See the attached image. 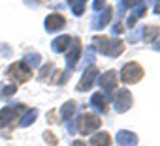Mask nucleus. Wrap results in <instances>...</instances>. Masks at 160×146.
<instances>
[{
	"label": "nucleus",
	"instance_id": "nucleus-1",
	"mask_svg": "<svg viewBox=\"0 0 160 146\" xmlns=\"http://www.w3.org/2000/svg\"><path fill=\"white\" fill-rule=\"evenodd\" d=\"M92 45L100 51V52H104V54H108V56H119L122 51H124V43H122V39H109V38H106V36H94L92 38Z\"/></svg>",
	"mask_w": 160,
	"mask_h": 146
},
{
	"label": "nucleus",
	"instance_id": "nucleus-2",
	"mask_svg": "<svg viewBox=\"0 0 160 146\" xmlns=\"http://www.w3.org/2000/svg\"><path fill=\"white\" fill-rule=\"evenodd\" d=\"M6 75L10 77V81H13L15 84H23L27 81L32 79V69L25 64V62H15L8 67L6 71Z\"/></svg>",
	"mask_w": 160,
	"mask_h": 146
},
{
	"label": "nucleus",
	"instance_id": "nucleus-3",
	"mask_svg": "<svg viewBox=\"0 0 160 146\" xmlns=\"http://www.w3.org/2000/svg\"><path fill=\"white\" fill-rule=\"evenodd\" d=\"M121 79L126 84H136L138 81L143 79V67L138 62H128L124 64V67L121 69Z\"/></svg>",
	"mask_w": 160,
	"mask_h": 146
},
{
	"label": "nucleus",
	"instance_id": "nucleus-4",
	"mask_svg": "<svg viewBox=\"0 0 160 146\" xmlns=\"http://www.w3.org/2000/svg\"><path fill=\"white\" fill-rule=\"evenodd\" d=\"M100 125H102L100 116H96V114H81L79 116V122H77V131L81 135H89L94 129H98Z\"/></svg>",
	"mask_w": 160,
	"mask_h": 146
},
{
	"label": "nucleus",
	"instance_id": "nucleus-5",
	"mask_svg": "<svg viewBox=\"0 0 160 146\" xmlns=\"http://www.w3.org/2000/svg\"><path fill=\"white\" fill-rule=\"evenodd\" d=\"M25 111H27L25 105H10V107H4L2 111H0V127H6V125L13 124Z\"/></svg>",
	"mask_w": 160,
	"mask_h": 146
},
{
	"label": "nucleus",
	"instance_id": "nucleus-6",
	"mask_svg": "<svg viewBox=\"0 0 160 146\" xmlns=\"http://www.w3.org/2000/svg\"><path fill=\"white\" fill-rule=\"evenodd\" d=\"M96 77H98V67H96V66H87V69H85V73H83L81 81H79V84H77V90H79V92L89 90V88L94 84V79H96Z\"/></svg>",
	"mask_w": 160,
	"mask_h": 146
},
{
	"label": "nucleus",
	"instance_id": "nucleus-7",
	"mask_svg": "<svg viewBox=\"0 0 160 146\" xmlns=\"http://www.w3.org/2000/svg\"><path fill=\"white\" fill-rule=\"evenodd\" d=\"M79 56H81V41H79L77 38H73L72 43H70V51L66 54V64H68L70 69L75 67V64L79 62Z\"/></svg>",
	"mask_w": 160,
	"mask_h": 146
},
{
	"label": "nucleus",
	"instance_id": "nucleus-8",
	"mask_svg": "<svg viewBox=\"0 0 160 146\" xmlns=\"http://www.w3.org/2000/svg\"><path fill=\"white\" fill-rule=\"evenodd\" d=\"M132 103H134L132 94L128 90H121L117 94V98H115V111L117 112H126V111H130Z\"/></svg>",
	"mask_w": 160,
	"mask_h": 146
},
{
	"label": "nucleus",
	"instance_id": "nucleus-9",
	"mask_svg": "<svg viewBox=\"0 0 160 146\" xmlns=\"http://www.w3.org/2000/svg\"><path fill=\"white\" fill-rule=\"evenodd\" d=\"M66 26V19L60 15V13H51V15H47V19H45V28H47V32H57V30H60V28H64Z\"/></svg>",
	"mask_w": 160,
	"mask_h": 146
},
{
	"label": "nucleus",
	"instance_id": "nucleus-10",
	"mask_svg": "<svg viewBox=\"0 0 160 146\" xmlns=\"http://www.w3.org/2000/svg\"><path fill=\"white\" fill-rule=\"evenodd\" d=\"M100 86H102L106 92H111V90H115V86H117V71H115V69H109V71H106L104 75L100 77Z\"/></svg>",
	"mask_w": 160,
	"mask_h": 146
},
{
	"label": "nucleus",
	"instance_id": "nucleus-11",
	"mask_svg": "<svg viewBox=\"0 0 160 146\" xmlns=\"http://www.w3.org/2000/svg\"><path fill=\"white\" fill-rule=\"evenodd\" d=\"M117 142L121 146H136L138 144V135L128 131V129H122V131L117 133Z\"/></svg>",
	"mask_w": 160,
	"mask_h": 146
},
{
	"label": "nucleus",
	"instance_id": "nucleus-12",
	"mask_svg": "<svg viewBox=\"0 0 160 146\" xmlns=\"http://www.w3.org/2000/svg\"><path fill=\"white\" fill-rule=\"evenodd\" d=\"M91 103H92V107H94L98 112H102V114L108 112V98H106L104 92H96V94H92Z\"/></svg>",
	"mask_w": 160,
	"mask_h": 146
},
{
	"label": "nucleus",
	"instance_id": "nucleus-13",
	"mask_svg": "<svg viewBox=\"0 0 160 146\" xmlns=\"http://www.w3.org/2000/svg\"><path fill=\"white\" fill-rule=\"evenodd\" d=\"M111 17H113V8H104V11H100L98 17L92 21V26L94 28H104L111 21Z\"/></svg>",
	"mask_w": 160,
	"mask_h": 146
},
{
	"label": "nucleus",
	"instance_id": "nucleus-14",
	"mask_svg": "<svg viewBox=\"0 0 160 146\" xmlns=\"http://www.w3.org/2000/svg\"><path fill=\"white\" fill-rule=\"evenodd\" d=\"M72 39H73V38H70V36H58V38L53 41V51H57V52L66 51V47H70Z\"/></svg>",
	"mask_w": 160,
	"mask_h": 146
},
{
	"label": "nucleus",
	"instance_id": "nucleus-15",
	"mask_svg": "<svg viewBox=\"0 0 160 146\" xmlns=\"http://www.w3.org/2000/svg\"><path fill=\"white\" fill-rule=\"evenodd\" d=\"M91 144H92V146H109V144H111V137H109V133H106V131L96 133V135L92 137Z\"/></svg>",
	"mask_w": 160,
	"mask_h": 146
},
{
	"label": "nucleus",
	"instance_id": "nucleus-16",
	"mask_svg": "<svg viewBox=\"0 0 160 146\" xmlns=\"http://www.w3.org/2000/svg\"><path fill=\"white\" fill-rule=\"evenodd\" d=\"M75 107H77V105H75V101H66V103L60 107V114H62V118H64L66 122H68V120L73 116V112H75Z\"/></svg>",
	"mask_w": 160,
	"mask_h": 146
},
{
	"label": "nucleus",
	"instance_id": "nucleus-17",
	"mask_svg": "<svg viewBox=\"0 0 160 146\" xmlns=\"http://www.w3.org/2000/svg\"><path fill=\"white\" fill-rule=\"evenodd\" d=\"M36 118H38V111H36V109L25 111V116L21 118V125H23V127H27V125L34 124V120H36Z\"/></svg>",
	"mask_w": 160,
	"mask_h": 146
},
{
	"label": "nucleus",
	"instance_id": "nucleus-18",
	"mask_svg": "<svg viewBox=\"0 0 160 146\" xmlns=\"http://www.w3.org/2000/svg\"><path fill=\"white\" fill-rule=\"evenodd\" d=\"M158 34H160V28L154 26V25H151V26H147V28L143 30V38H145V41H154Z\"/></svg>",
	"mask_w": 160,
	"mask_h": 146
},
{
	"label": "nucleus",
	"instance_id": "nucleus-19",
	"mask_svg": "<svg viewBox=\"0 0 160 146\" xmlns=\"http://www.w3.org/2000/svg\"><path fill=\"white\" fill-rule=\"evenodd\" d=\"M40 62H42V56L40 54H36V52H30V54H27L25 56V64L32 69V67H38L40 66Z\"/></svg>",
	"mask_w": 160,
	"mask_h": 146
},
{
	"label": "nucleus",
	"instance_id": "nucleus-20",
	"mask_svg": "<svg viewBox=\"0 0 160 146\" xmlns=\"http://www.w3.org/2000/svg\"><path fill=\"white\" fill-rule=\"evenodd\" d=\"M17 92V86L15 84H10V86H0V96H2V99H8L10 96H13Z\"/></svg>",
	"mask_w": 160,
	"mask_h": 146
},
{
	"label": "nucleus",
	"instance_id": "nucleus-21",
	"mask_svg": "<svg viewBox=\"0 0 160 146\" xmlns=\"http://www.w3.org/2000/svg\"><path fill=\"white\" fill-rule=\"evenodd\" d=\"M43 140H45L47 144H51V146H57V144H58V137H57L51 129H47V131L43 133Z\"/></svg>",
	"mask_w": 160,
	"mask_h": 146
},
{
	"label": "nucleus",
	"instance_id": "nucleus-22",
	"mask_svg": "<svg viewBox=\"0 0 160 146\" xmlns=\"http://www.w3.org/2000/svg\"><path fill=\"white\" fill-rule=\"evenodd\" d=\"M138 4H139V0H122V6L124 8H134Z\"/></svg>",
	"mask_w": 160,
	"mask_h": 146
},
{
	"label": "nucleus",
	"instance_id": "nucleus-23",
	"mask_svg": "<svg viewBox=\"0 0 160 146\" xmlns=\"http://www.w3.org/2000/svg\"><path fill=\"white\" fill-rule=\"evenodd\" d=\"M104 4H106V0H94V10H96V11H102Z\"/></svg>",
	"mask_w": 160,
	"mask_h": 146
},
{
	"label": "nucleus",
	"instance_id": "nucleus-24",
	"mask_svg": "<svg viewBox=\"0 0 160 146\" xmlns=\"http://www.w3.org/2000/svg\"><path fill=\"white\" fill-rule=\"evenodd\" d=\"M51 67H53V64H51V62H49V64H47V66H45V67H43V69H42V73H40V75H42V77H47V73H49V71H51Z\"/></svg>",
	"mask_w": 160,
	"mask_h": 146
},
{
	"label": "nucleus",
	"instance_id": "nucleus-25",
	"mask_svg": "<svg viewBox=\"0 0 160 146\" xmlns=\"http://www.w3.org/2000/svg\"><path fill=\"white\" fill-rule=\"evenodd\" d=\"M122 30H124V26H122V25H121V23H117V25H115V26H113V32H115V34H121V32H122Z\"/></svg>",
	"mask_w": 160,
	"mask_h": 146
},
{
	"label": "nucleus",
	"instance_id": "nucleus-26",
	"mask_svg": "<svg viewBox=\"0 0 160 146\" xmlns=\"http://www.w3.org/2000/svg\"><path fill=\"white\" fill-rule=\"evenodd\" d=\"M55 114H57V111H51L49 116H47V120H49V122H57V116H55Z\"/></svg>",
	"mask_w": 160,
	"mask_h": 146
},
{
	"label": "nucleus",
	"instance_id": "nucleus-27",
	"mask_svg": "<svg viewBox=\"0 0 160 146\" xmlns=\"http://www.w3.org/2000/svg\"><path fill=\"white\" fill-rule=\"evenodd\" d=\"M72 146H87V144H85L83 140H73V142H72Z\"/></svg>",
	"mask_w": 160,
	"mask_h": 146
},
{
	"label": "nucleus",
	"instance_id": "nucleus-28",
	"mask_svg": "<svg viewBox=\"0 0 160 146\" xmlns=\"http://www.w3.org/2000/svg\"><path fill=\"white\" fill-rule=\"evenodd\" d=\"M154 11L160 13V0H156V4H154Z\"/></svg>",
	"mask_w": 160,
	"mask_h": 146
},
{
	"label": "nucleus",
	"instance_id": "nucleus-29",
	"mask_svg": "<svg viewBox=\"0 0 160 146\" xmlns=\"http://www.w3.org/2000/svg\"><path fill=\"white\" fill-rule=\"evenodd\" d=\"M83 2H85V0H83Z\"/></svg>",
	"mask_w": 160,
	"mask_h": 146
}]
</instances>
